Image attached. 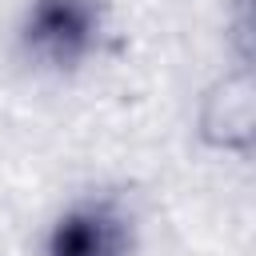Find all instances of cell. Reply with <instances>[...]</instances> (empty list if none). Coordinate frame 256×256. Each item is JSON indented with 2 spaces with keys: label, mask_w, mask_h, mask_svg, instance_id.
Wrapping results in <instances>:
<instances>
[{
  "label": "cell",
  "mask_w": 256,
  "mask_h": 256,
  "mask_svg": "<svg viewBox=\"0 0 256 256\" xmlns=\"http://www.w3.org/2000/svg\"><path fill=\"white\" fill-rule=\"evenodd\" d=\"M108 24V0H32L20 24V44L48 68L84 64Z\"/></svg>",
  "instance_id": "6da1fadb"
},
{
  "label": "cell",
  "mask_w": 256,
  "mask_h": 256,
  "mask_svg": "<svg viewBox=\"0 0 256 256\" xmlns=\"http://www.w3.org/2000/svg\"><path fill=\"white\" fill-rule=\"evenodd\" d=\"M200 136L220 152H248L256 140V84L248 68L220 76L200 104Z\"/></svg>",
  "instance_id": "7a4b0ae2"
},
{
  "label": "cell",
  "mask_w": 256,
  "mask_h": 256,
  "mask_svg": "<svg viewBox=\"0 0 256 256\" xmlns=\"http://www.w3.org/2000/svg\"><path fill=\"white\" fill-rule=\"evenodd\" d=\"M48 256H128V224L112 204H76L52 224Z\"/></svg>",
  "instance_id": "3957f363"
}]
</instances>
